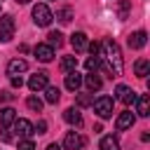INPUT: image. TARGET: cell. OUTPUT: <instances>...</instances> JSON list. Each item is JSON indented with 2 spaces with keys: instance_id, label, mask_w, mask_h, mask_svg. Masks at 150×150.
Masks as SVG:
<instances>
[{
  "instance_id": "cell-1",
  "label": "cell",
  "mask_w": 150,
  "mask_h": 150,
  "mask_svg": "<svg viewBox=\"0 0 150 150\" xmlns=\"http://www.w3.org/2000/svg\"><path fill=\"white\" fill-rule=\"evenodd\" d=\"M101 47H103V56H105V61H108L110 75H112V77H120V75L124 73V63H122V52H120L117 42H115V40H105Z\"/></svg>"
},
{
  "instance_id": "cell-2",
  "label": "cell",
  "mask_w": 150,
  "mask_h": 150,
  "mask_svg": "<svg viewBox=\"0 0 150 150\" xmlns=\"http://www.w3.org/2000/svg\"><path fill=\"white\" fill-rule=\"evenodd\" d=\"M33 21H35V26H49V23L54 21V14H52V9H49L47 5L38 2V5L33 7Z\"/></svg>"
},
{
  "instance_id": "cell-3",
  "label": "cell",
  "mask_w": 150,
  "mask_h": 150,
  "mask_svg": "<svg viewBox=\"0 0 150 150\" xmlns=\"http://www.w3.org/2000/svg\"><path fill=\"white\" fill-rule=\"evenodd\" d=\"M94 110H96V115H98L101 120L112 117V98H110V96H98V98L94 101Z\"/></svg>"
},
{
  "instance_id": "cell-4",
  "label": "cell",
  "mask_w": 150,
  "mask_h": 150,
  "mask_svg": "<svg viewBox=\"0 0 150 150\" xmlns=\"http://www.w3.org/2000/svg\"><path fill=\"white\" fill-rule=\"evenodd\" d=\"M14 19L9 14H2L0 16V42H9L14 38Z\"/></svg>"
},
{
  "instance_id": "cell-5",
  "label": "cell",
  "mask_w": 150,
  "mask_h": 150,
  "mask_svg": "<svg viewBox=\"0 0 150 150\" xmlns=\"http://www.w3.org/2000/svg\"><path fill=\"white\" fill-rule=\"evenodd\" d=\"M84 136L82 134H77V131H68L66 134V138H63V148L66 150H80V148H84Z\"/></svg>"
},
{
  "instance_id": "cell-6",
  "label": "cell",
  "mask_w": 150,
  "mask_h": 150,
  "mask_svg": "<svg viewBox=\"0 0 150 150\" xmlns=\"http://www.w3.org/2000/svg\"><path fill=\"white\" fill-rule=\"evenodd\" d=\"M115 94H117L115 98H117L120 103H124V105H129V103H134V101H136V96H138V94H136V91H134L131 87H127V84H117V89H115Z\"/></svg>"
},
{
  "instance_id": "cell-7",
  "label": "cell",
  "mask_w": 150,
  "mask_h": 150,
  "mask_svg": "<svg viewBox=\"0 0 150 150\" xmlns=\"http://www.w3.org/2000/svg\"><path fill=\"white\" fill-rule=\"evenodd\" d=\"M33 54H35V59H38V61H42V63H49V61L54 59V47H49L47 42H40V45H35Z\"/></svg>"
},
{
  "instance_id": "cell-8",
  "label": "cell",
  "mask_w": 150,
  "mask_h": 150,
  "mask_svg": "<svg viewBox=\"0 0 150 150\" xmlns=\"http://www.w3.org/2000/svg\"><path fill=\"white\" fill-rule=\"evenodd\" d=\"M134 122H136V115L131 110H122L117 115V120H115V127H117V131H124V129H131Z\"/></svg>"
},
{
  "instance_id": "cell-9",
  "label": "cell",
  "mask_w": 150,
  "mask_h": 150,
  "mask_svg": "<svg viewBox=\"0 0 150 150\" xmlns=\"http://www.w3.org/2000/svg\"><path fill=\"white\" fill-rule=\"evenodd\" d=\"M45 87H49L47 73H35V75H30V80H28V89H30V91H40V89H45Z\"/></svg>"
},
{
  "instance_id": "cell-10",
  "label": "cell",
  "mask_w": 150,
  "mask_h": 150,
  "mask_svg": "<svg viewBox=\"0 0 150 150\" xmlns=\"http://www.w3.org/2000/svg\"><path fill=\"white\" fill-rule=\"evenodd\" d=\"M14 131H16V136L19 138H30L35 131H33V124L28 122V120H14Z\"/></svg>"
},
{
  "instance_id": "cell-11",
  "label": "cell",
  "mask_w": 150,
  "mask_h": 150,
  "mask_svg": "<svg viewBox=\"0 0 150 150\" xmlns=\"http://www.w3.org/2000/svg\"><path fill=\"white\" fill-rule=\"evenodd\" d=\"M145 42H148V35H145V30H136V33H131V35L127 38V45H129V49H141V47H145Z\"/></svg>"
},
{
  "instance_id": "cell-12",
  "label": "cell",
  "mask_w": 150,
  "mask_h": 150,
  "mask_svg": "<svg viewBox=\"0 0 150 150\" xmlns=\"http://www.w3.org/2000/svg\"><path fill=\"white\" fill-rule=\"evenodd\" d=\"M28 70V63L23 61V59H12L9 63H7V75L9 77H16V75H21V73H26Z\"/></svg>"
},
{
  "instance_id": "cell-13",
  "label": "cell",
  "mask_w": 150,
  "mask_h": 150,
  "mask_svg": "<svg viewBox=\"0 0 150 150\" xmlns=\"http://www.w3.org/2000/svg\"><path fill=\"white\" fill-rule=\"evenodd\" d=\"M80 87H82V75H80L77 70L66 73V89H68V91H77Z\"/></svg>"
},
{
  "instance_id": "cell-14",
  "label": "cell",
  "mask_w": 150,
  "mask_h": 150,
  "mask_svg": "<svg viewBox=\"0 0 150 150\" xmlns=\"http://www.w3.org/2000/svg\"><path fill=\"white\" fill-rule=\"evenodd\" d=\"M70 45H73V49H75V52H82V49H87V35H84L82 30L73 33V35H70Z\"/></svg>"
},
{
  "instance_id": "cell-15",
  "label": "cell",
  "mask_w": 150,
  "mask_h": 150,
  "mask_svg": "<svg viewBox=\"0 0 150 150\" xmlns=\"http://www.w3.org/2000/svg\"><path fill=\"white\" fill-rule=\"evenodd\" d=\"M82 82L87 84V89H89V91H98V89L103 87V80H101L96 73H89L87 77H82Z\"/></svg>"
},
{
  "instance_id": "cell-16",
  "label": "cell",
  "mask_w": 150,
  "mask_h": 150,
  "mask_svg": "<svg viewBox=\"0 0 150 150\" xmlns=\"http://www.w3.org/2000/svg\"><path fill=\"white\" fill-rule=\"evenodd\" d=\"M63 120H66L68 124H75V127H80V124H82V112H80L77 108H66V112H63Z\"/></svg>"
},
{
  "instance_id": "cell-17",
  "label": "cell",
  "mask_w": 150,
  "mask_h": 150,
  "mask_svg": "<svg viewBox=\"0 0 150 150\" xmlns=\"http://www.w3.org/2000/svg\"><path fill=\"white\" fill-rule=\"evenodd\" d=\"M14 120H16V110H14V108H2V110H0V124H2V127L14 124Z\"/></svg>"
},
{
  "instance_id": "cell-18",
  "label": "cell",
  "mask_w": 150,
  "mask_h": 150,
  "mask_svg": "<svg viewBox=\"0 0 150 150\" xmlns=\"http://www.w3.org/2000/svg\"><path fill=\"white\" fill-rule=\"evenodd\" d=\"M134 73H136L138 77H145V75L150 73V61H148V59H138V61L134 63Z\"/></svg>"
},
{
  "instance_id": "cell-19",
  "label": "cell",
  "mask_w": 150,
  "mask_h": 150,
  "mask_svg": "<svg viewBox=\"0 0 150 150\" xmlns=\"http://www.w3.org/2000/svg\"><path fill=\"white\" fill-rule=\"evenodd\" d=\"M134 103H136V112H138L141 117H148V115H150V112H148V105H150V103H148V96H136Z\"/></svg>"
},
{
  "instance_id": "cell-20",
  "label": "cell",
  "mask_w": 150,
  "mask_h": 150,
  "mask_svg": "<svg viewBox=\"0 0 150 150\" xmlns=\"http://www.w3.org/2000/svg\"><path fill=\"white\" fill-rule=\"evenodd\" d=\"M59 98H61L59 87H45V101L47 103H59Z\"/></svg>"
},
{
  "instance_id": "cell-21",
  "label": "cell",
  "mask_w": 150,
  "mask_h": 150,
  "mask_svg": "<svg viewBox=\"0 0 150 150\" xmlns=\"http://www.w3.org/2000/svg\"><path fill=\"white\" fill-rule=\"evenodd\" d=\"M101 150H120V141L115 136H103L101 138Z\"/></svg>"
},
{
  "instance_id": "cell-22",
  "label": "cell",
  "mask_w": 150,
  "mask_h": 150,
  "mask_svg": "<svg viewBox=\"0 0 150 150\" xmlns=\"http://www.w3.org/2000/svg\"><path fill=\"white\" fill-rule=\"evenodd\" d=\"M75 68H77V56H63L61 59V70L63 73H70Z\"/></svg>"
},
{
  "instance_id": "cell-23",
  "label": "cell",
  "mask_w": 150,
  "mask_h": 150,
  "mask_svg": "<svg viewBox=\"0 0 150 150\" xmlns=\"http://www.w3.org/2000/svg\"><path fill=\"white\" fill-rule=\"evenodd\" d=\"M47 45H49V47H61V45H63V35H61L59 30H52V33L47 35Z\"/></svg>"
},
{
  "instance_id": "cell-24",
  "label": "cell",
  "mask_w": 150,
  "mask_h": 150,
  "mask_svg": "<svg viewBox=\"0 0 150 150\" xmlns=\"http://www.w3.org/2000/svg\"><path fill=\"white\" fill-rule=\"evenodd\" d=\"M56 19H59L61 23H70V19H73V9H68V7H66V9H59V12H56Z\"/></svg>"
},
{
  "instance_id": "cell-25",
  "label": "cell",
  "mask_w": 150,
  "mask_h": 150,
  "mask_svg": "<svg viewBox=\"0 0 150 150\" xmlns=\"http://www.w3.org/2000/svg\"><path fill=\"white\" fill-rule=\"evenodd\" d=\"M26 105H28V108H30V110H35V112H40V110H42V105H45V103H42V101H40V98H38V96H28V101H26Z\"/></svg>"
},
{
  "instance_id": "cell-26",
  "label": "cell",
  "mask_w": 150,
  "mask_h": 150,
  "mask_svg": "<svg viewBox=\"0 0 150 150\" xmlns=\"http://www.w3.org/2000/svg\"><path fill=\"white\" fill-rule=\"evenodd\" d=\"M84 66H87V70H89V73H96V68L101 66V59H98V56H89Z\"/></svg>"
},
{
  "instance_id": "cell-27",
  "label": "cell",
  "mask_w": 150,
  "mask_h": 150,
  "mask_svg": "<svg viewBox=\"0 0 150 150\" xmlns=\"http://www.w3.org/2000/svg\"><path fill=\"white\" fill-rule=\"evenodd\" d=\"M91 103H94V98H91L89 94H80V96H77V105L84 108V105H91Z\"/></svg>"
},
{
  "instance_id": "cell-28",
  "label": "cell",
  "mask_w": 150,
  "mask_h": 150,
  "mask_svg": "<svg viewBox=\"0 0 150 150\" xmlns=\"http://www.w3.org/2000/svg\"><path fill=\"white\" fill-rule=\"evenodd\" d=\"M87 49L91 52V56H98V52H101V45H98V42H87Z\"/></svg>"
},
{
  "instance_id": "cell-29",
  "label": "cell",
  "mask_w": 150,
  "mask_h": 150,
  "mask_svg": "<svg viewBox=\"0 0 150 150\" xmlns=\"http://www.w3.org/2000/svg\"><path fill=\"white\" fill-rule=\"evenodd\" d=\"M19 150H35V145H33V141L23 138V141H19Z\"/></svg>"
},
{
  "instance_id": "cell-30",
  "label": "cell",
  "mask_w": 150,
  "mask_h": 150,
  "mask_svg": "<svg viewBox=\"0 0 150 150\" xmlns=\"http://www.w3.org/2000/svg\"><path fill=\"white\" fill-rule=\"evenodd\" d=\"M127 12H129V0H122V2H120V19H124Z\"/></svg>"
},
{
  "instance_id": "cell-31",
  "label": "cell",
  "mask_w": 150,
  "mask_h": 150,
  "mask_svg": "<svg viewBox=\"0 0 150 150\" xmlns=\"http://www.w3.org/2000/svg\"><path fill=\"white\" fill-rule=\"evenodd\" d=\"M33 131H38V134H45V131H47V122H45V120H40V122L33 127Z\"/></svg>"
},
{
  "instance_id": "cell-32",
  "label": "cell",
  "mask_w": 150,
  "mask_h": 150,
  "mask_svg": "<svg viewBox=\"0 0 150 150\" xmlns=\"http://www.w3.org/2000/svg\"><path fill=\"white\" fill-rule=\"evenodd\" d=\"M9 80H12V87L21 89V84H23V80H21V77H9Z\"/></svg>"
},
{
  "instance_id": "cell-33",
  "label": "cell",
  "mask_w": 150,
  "mask_h": 150,
  "mask_svg": "<svg viewBox=\"0 0 150 150\" xmlns=\"http://www.w3.org/2000/svg\"><path fill=\"white\" fill-rule=\"evenodd\" d=\"M5 101H12V94L9 91H0V103H5Z\"/></svg>"
},
{
  "instance_id": "cell-34",
  "label": "cell",
  "mask_w": 150,
  "mask_h": 150,
  "mask_svg": "<svg viewBox=\"0 0 150 150\" xmlns=\"http://www.w3.org/2000/svg\"><path fill=\"white\" fill-rule=\"evenodd\" d=\"M0 138H2V141H12V136H9V131H7V127L0 131Z\"/></svg>"
},
{
  "instance_id": "cell-35",
  "label": "cell",
  "mask_w": 150,
  "mask_h": 150,
  "mask_svg": "<svg viewBox=\"0 0 150 150\" xmlns=\"http://www.w3.org/2000/svg\"><path fill=\"white\" fill-rule=\"evenodd\" d=\"M47 150H61V148H59L56 143H49V145H47Z\"/></svg>"
},
{
  "instance_id": "cell-36",
  "label": "cell",
  "mask_w": 150,
  "mask_h": 150,
  "mask_svg": "<svg viewBox=\"0 0 150 150\" xmlns=\"http://www.w3.org/2000/svg\"><path fill=\"white\" fill-rule=\"evenodd\" d=\"M16 2H19V5H26V2H28V0H16Z\"/></svg>"
}]
</instances>
